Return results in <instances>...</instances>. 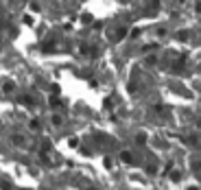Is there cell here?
Returning a JSON list of instances; mask_svg holds the SVG:
<instances>
[{
    "label": "cell",
    "instance_id": "obj_1",
    "mask_svg": "<svg viewBox=\"0 0 201 190\" xmlns=\"http://www.w3.org/2000/svg\"><path fill=\"white\" fill-rule=\"evenodd\" d=\"M120 157H123V162H127V164H133V155H131L129 151H125V153H123Z\"/></svg>",
    "mask_w": 201,
    "mask_h": 190
},
{
    "label": "cell",
    "instance_id": "obj_2",
    "mask_svg": "<svg viewBox=\"0 0 201 190\" xmlns=\"http://www.w3.org/2000/svg\"><path fill=\"white\" fill-rule=\"evenodd\" d=\"M2 90H5V92H13V90H15V83H13V81H7V83L2 85Z\"/></svg>",
    "mask_w": 201,
    "mask_h": 190
},
{
    "label": "cell",
    "instance_id": "obj_3",
    "mask_svg": "<svg viewBox=\"0 0 201 190\" xmlns=\"http://www.w3.org/2000/svg\"><path fill=\"white\" fill-rule=\"evenodd\" d=\"M20 103H22V105H26V107H33V98H31V96H22V98H20Z\"/></svg>",
    "mask_w": 201,
    "mask_h": 190
},
{
    "label": "cell",
    "instance_id": "obj_4",
    "mask_svg": "<svg viewBox=\"0 0 201 190\" xmlns=\"http://www.w3.org/2000/svg\"><path fill=\"white\" fill-rule=\"evenodd\" d=\"M29 127H31V129H37V131H40V129H42V122H40V120H31Z\"/></svg>",
    "mask_w": 201,
    "mask_h": 190
},
{
    "label": "cell",
    "instance_id": "obj_5",
    "mask_svg": "<svg viewBox=\"0 0 201 190\" xmlns=\"http://www.w3.org/2000/svg\"><path fill=\"white\" fill-rule=\"evenodd\" d=\"M171 179H173V182H179V179H181V173H179V170H173V173H171Z\"/></svg>",
    "mask_w": 201,
    "mask_h": 190
},
{
    "label": "cell",
    "instance_id": "obj_6",
    "mask_svg": "<svg viewBox=\"0 0 201 190\" xmlns=\"http://www.w3.org/2000/svg\"><path fill=\"white\" fill-rule=\"evenodd\" d=\"M61 122H63V118H61V116L53 114V125H61Z\"/></svg>",
    "mask_w": 201,
    "mask_h": 190
},
{
    "label": "cell",
    "instance_id": "obj_7",
    "mask_svg": "<svg viewBox=\"0 0 201 190\" xmlns=\"http://www.w3.org/2000/svg\"><path fill=\"white\" fill-rule=\"evenodd\" d=\"M13 144H24V138H22V135H13Z\"/></svg>",
    "mask_w": 201,
    "mask_h": 190
},
{
    "label": "cell",
    "instance_id": "obj_8",
    "mask_svg": "<svg viewBox=\"0 0 201 190\" xmlns=\"http://www.w3.org/2000/svg\"><path fill=\"white\" fill-rule=\"evenodd\" d=\"M153 63H155V57L153 55H149L147 59H144V66H153Z\"/></svg>",
    "mask_w": 201,
    "mask_h": 190
},
{
    "label": "cell",
    "instance_id": "obj_9",
    "mask_svg": "<svg viewBox=\"0 0 201 190\" xmlns=\"http://www.w3.org/2000/svg\"><path fill=\"white\" fill-rule=\"evenodd\" d=\"M50 105H53V107H59V105H61V101H59L57 96H53V98H50Z\"/></svg>",
    "mask_w": 201,
    "mask_h": 190
},
{
    "label": "cell",
    "instance_id": "obj_10",
    "mask_svg": "<svg viewBox=\"0 0 201 190\" xmlns=\"http://www.w3.org/2000/svg\"><path fill=\"white\" fill-rule=\"evenodd\" d=\"M136 140H138V144H144V142H147V135H144V133H140Z\"/></svg>",
    "mask_w": 201,
    "mask_h": 190
},
{
    "label": "cell",
    "instance_id": "obj_11",
    "mask_svg": "<svg viewBox=\"0 0 201 190\" xmlns=\"http://www.w3.org/2000/svg\"><path fill=\"white\" fill-rule=\"evenodd\" d=\"M103 164H105V168H112V157H105Z\"/></svg>",
    "mask_w": 201,
    "mask_h": 190
},
{
    "label": "cell",
    "instance_id": "obj_12",
    "mask_svg": "<svg viewBox=\"0 0 201 190\" xmlns=\"http://www.w3.org/2000/svg\"><path fill=\"white\" fill-rule=\"evenodd\" d=\"M68 144H70V147H79V140H77V138H70Z\"/></svg>",
    "mask_w": 201,
    "mask_h": 190
},
{
    "label": "cell",
    "instance_id": "obj_13",
    "mask_svg": "<svg viewBox=\"0 0 201 190\" xmlns=\"http://www.w3.org/2000/svg\"><path fill=\"white\" fill-rule=\"evenodd\" d=\"M31 11H40V5L37 2H31Z\"/></svg>",
    "mask_w": 201,
    "mask_h": 190
},
{
    "label": "cell",
    "instance_id": "obj_14",
    "mask_svg": "<svg viewBox=\"0 0 201 190\" xmlns=\"http://www.w3.org/2000/svg\"><path fill=\"white\" fill-rule=\"evenodd\" d=\"M0 188H2V190H11V186H9L7 182H5V184H0Z\"/></svg>",
    "mask_w": 201,
    "mask_h": 190
}]
</instances>
